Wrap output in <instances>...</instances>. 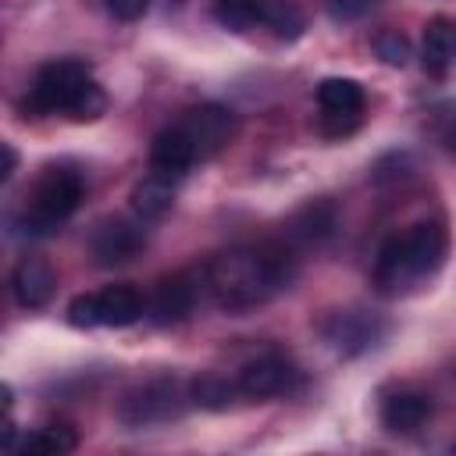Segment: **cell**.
<instances>
[{
	"label": "cell",
	"mask_w": 456,
	"mask_h": 456,
	"mask_svg": "<svg viewBox=\"0 0 456 456\" xmlns=\"http://www.w3.org/2000/svg\"><path fill=\"white\" fill-rule=\"evenodd\" d=\"M296 278V253L278 242L235 246L207 260L203 285L221 310H253Z\"/></svg>",
	"instance_id": "cell-1"
},
{
	"label": "cell",
	"mask_w": 456,
	"mask_h": 456,
	"mask_svg": "<svg viewBox=\"0 0 456 456\" xmlns=\"http://www.w3.org/2000/svg\"><path fill=\"white\" fill-rule=\"evenodd\" d=\"M449 232L442 221H417L406 232L392 235L374 260V285L385 296L410 292L417 281L431 278L445 264Z\"/></svg>",
	"instance_id": "cell-2"
},
{
	"label": "cell",
	"mask_w": 456,
	"mask_h": 456,
	"mask_svg": "<svg viewBox=\"0 0 456 456\" xmlns=\"http://www.w3.org/2000/svg\"><path fill=\"white\" fill-rule=\"evenodd\" d=\"M25 107L32 114H68L71 121H96L107 107V96L86 61L61 57L36 71Z\"/></svg>",
	"instance_id": "cell-3"
},
{
	"label": "cell",
	"mask_w": 456,
	"mask_h": 456,
	"mask_svg": "<svg viewBox=\"0 0 456 456\" xmlns=\"http://www.w3.org/2000/svg\"><path fill=\"white\" fill-rule=\"evenodd\" d=\"M86 196V182L78 171L71 167H46L39 175V182L32 185L28 207H25V232L28 235H50L64 217H71L78 210Z\"/></svg>",
	"instance_id": "cell-4"
},
{
	"label": "cell",
	"mask_w": 456,
	"mask_h": 456,
	"mask_svg": "<svg viewBox=\"0 0 456 456\" xmlns=\"http://www.w3.org/2000/svg\"><path fill=\"white\" fill-rule=\"evenodd\" d=\"M189 403H192L189 385L175 374H160L125 392V399L118 403V420L125 428H153L182 417Z\"/></svg>",
	"instance_id": "cell-5"
},
{
	"label": "cell",
	"mask_w": 456,
	"mask_h": 456,
	"mask_svg": "<svg viewBox=\"0 0 456 456\" xmlns=\"http://www.w3.org/2000/svg\"><path fill=\"white\" fill-rule=\"evenodd\" d=\"M146 314V296L121 281V285H107L100 292H82L68 303V321L75 328H128Z\"/></svg>",
	"instance_id": "cell-6"
},
{
	"label": "cell",
	"mask_w": 456,
	"mask_h": 456,
	"mask_svg": "<svg viewBox=\"0 0 456 456\" xmlns=\"http://www.w3.org/2000/svg\"><path fill=\"white\" fill-rule=\"evenodd\" d=\"M214 14L232 32H246V28L264 25L278 39H299L306 28V18L296 7V0H217Z\"/></svg>",
	"instance_id": "cell-7"
},
{
	"label": "cell",
	"mask_w": 456,
	"mask_h": 456,
	"mask_svg": "<svg viewBox=\"0 0 456 456\" xmlns=\"http://www.w3.org/2000/svg\"><path fill=\"white\" fill-rule=\"evenodd\" d=\"M317 103H321V128L324 135H349L363 121V89L353 78H324L317 86Z\"/></svg>",
	"instance_id": "cell-8"
},
{
	"label": "cell",
	"mask_w": 456,
	"mask_h": 456,
	"mask_svg": "<svg viewBox=\"0 0 456 456\" xmlns=\"http://www.w3.org/2000/svg\"><path fill=\"white\" fill-rule=\"evenodd\" d=\"M178 125H182V128L189 132V139L196 142L200 157H214V153H221V150L235 139V132H239V114H235L232 107H224V103H200V107H192Z\"/></svg>",
	"instance_id": "cell-9"
},
{
	"label": "cell",
	"mask_w": 456,
	"mask_h": 456,
	"mask_svg": "<svg viewBox=\"0 0 456 456\" xmlns=\"http://www.w3.org/2000/svg\"><path fill=\"white\" fill-rule=\"evenodd\" d=\"M142 246H146L142 228L125 217H107L89 235V253L100 267H121V264L135 260L142 253Z\"/></svg>",
	"instance_id": "cell-10"
},
{
	"label": "cell",
	"mask_w": 456,
	"mask_h": 456,
	"mask_svg": "<svg viewBox=\"0 0 456 456\" xmlns=\"http://www.w3.org/2000/svg\"><path fill=\"white\" fill-rule=\"evenodd\" d=\"M321 331H324V338H328V346H331L335 353L356 356V353L370 349V346L381 338L385 324H381L374 314H363V310H338V314H331V317L324 321Z\"/></svg>",
	"instance_id": "cell-11"
},
{
	"label": "cell",
	"mask_w": 456,
	"mask_h": 456,
	"mask_svg": "<svg viewBox=\"0 0 456 456\" xmlns=\"http://www.w3.org/2000/svg\"><path fill=\"white\" fill-rule=\"evenodd\" d=\"M292 381H296L292 363H289L285 356H274V353H267V356H256V360L242 363V370L235 374L239 395L256 399V403H260V399H271V395L289 392V388H292Z\"/></svg>",
	"instance_id": "cell-12"
},
{
	"label": "cell",
	"mask_w": 456,
	"mask_h": 456,
	"mask_svg": "<svg viewBox=\"0 0 456 456\" xmlns=\"http://www.w3.org/2000/svg\"><path fill=\"white\" fill-rule=\"evenodd\" d=\"M200 160L196 142L189 139V132L182 125H171L164 132H157V139L150 142V171L160 178H182L192 164Z\"/></svg>",
	"instance_id": "cell-13"
},
{
	"label": "cell",
	"mask_w": 456,
	"mask_h": 456,
	"mask_svg": "<svg viewBox=\"0 0 456 456\" xmlns=\"http://www.w3.org/2000/svg\"><path fill=\"white\" fill-rule=\"evenodd\" d=\"M335 228H338L335 203L310 200L285 221V239H289V246H321L335 235Z\"/></svg>",
	"instance_id": "cell-14"
},
{
	"label": "cell",
	"mask_w": 456,
	"mask_h": 456,
	"mask_svg": "<svg viewBox=\"0 0 456 456\" xmlns=\"http://www.w3.org/2000/svg\"><path fill=\"white\" fill-rule=\"evenodd\" d=\"M53 289H57V274H53V267L46 260L25 256V260L14 264V271H11V292H14V303L18 306L39 310V306L50 303Z\"/></svg>",
	"instance_id": "cell-15"
},
{
	"label": "cell",
	"mask_w": 456,
	"mask_h": 456,
	"mask_svg": "<svg viewBox=\"0 0 456 456\" xmlns=\"http://www.w3.org/2000/svg\"><path fill=\"white\" fill-rule=\"evenodd\" d=\"M196 306V285L185 278V274H171V278H160L153 296L146 299V310L157 324H178L192 314Z\"/></svg>",
	"instance_id": "cell-16"
},
{
	"label": "cell",
	"mask_w": 456,
	"mask_h": 456,
	"mask_svg": "<svg viewBox=\"0 0 456 456\" xmlns=\"http://www.w3.org/2000/svg\"><path fill=\"white\" fill-rule=\"evenodd\" d=\"M435 403L431 395L424 392H395L381 403V424L392 431V435H413L428 424Z\"/></svg>",
	"instance_id": "cell-17"
},
{
	"label": "cell",
	"mask_w": 456,
	"mask_h": 456,
	"mask_svg": "<svg viewBox=\"0 0 456 456\" xmlns=\"http://www.w3.org/2000/svg\"><path fill=\"white\" fill-rule=\"evenodd\" d=\"M420 61L431 75H445L456 64V21L445 14L428 18L424 39H420Z\"/></svg>",
	"instance_id": "cell-18"
},
{
	"label": "cell",
	"mask_w": 456,
	"mask_h": 456,
	"mask_svg": "<svg viewBox=\"0 0 456 456\" xmlns=\"http://www.w3.org/2000/svg\"><path fill=\"white\" fill-rule=\"evenodd\" d=\"M128 203H132V214H135L139 221H160V217L171 210V203H175V182L150 171V175L132 189Z\"/></svg>",
	"instance_id": "cell-19"
},
{
	"label": "cell",
	"mask_w": 456,
	"mask_h": 456,
	"mask_svg": "<svg viewBox=\"0 0 456 456\" xmlns=\"http://www.w3.org/2000/svg\"><path fill=\"white\" fill-rule=\"evenodd\" d=\"M78 449V431L71 424H46L39 431H28L18 445V452H75Z\"/></svg>",
	"instance_id": "cell-20"
},
{
	"label": "cell",
	"mask_w": 456,
	"mask_h": 456,
	"mask_svg": "<svg viewBox=\"0 0 456 456\" xmlns=\"http://www.w3.org/2000/svg\"><path fill=\"white\" fill-rule=\"evenodd\" d=\"M235 392H239V385L228 381V378H221V374H200L189 385L192 403L203 406V410H228V403L235 399Z\"/></svg>",
	"instance_id": "cell-21"
},
{
	"label": "cell",
	"mask_w": 456,
	"mask_h": 456,
	"mask_svg": "<svg viewBox=\"0 0 456 456\" xmlns=\"http://www.w3.org/2000/svg\"><path fill=\"white\" fill-rule=\"evenodd\" d=\"M374 50H378V57L385 61V64H392V68H403L406 61H410V39L399 32V28H385V32H378V39H374Z\"/></svg>",
	"instance_id": "cell-22"
},
{
	"label": "cell",
	"mask_w": 456,
	"mask_h": 456,
	"mask_svg": "<svg viewBox=\"0 0 456 456\" xmlns=\"http://www.w3.org/2000/svg\"><path fill=\"white\" fill-rule=\"evenodd\" d=\"M410 171H413V157H410L406 150H392V153H385V157L374 164L370 178H374L378 185H388V182H399V178H406Z\"/></svg>",
	"instance_id": "cell-23"
},
{
	"label": "cell",
	"mask_w": 456,
	"mask_h": 456,
	"mask_svg": "<svg viewBox=\"0 0 456 456\" xmlns=\"http://www.w3.org/2000/svg\"><path fill=\"white\" fill-rule=\"evenodd\" d=\"M378 4H381V0H324V7H328V14H331V21H338V25L363 21Z\"/></svg>",
	"instance_id": "cell-24"
},
{
	"label": "cell",
	"mask_w": 456,
	"mask_h": 456,
	"mask_svg": "<svg viewBox=\"0 0 456 456\" xmlns=\"http://www.w3.org/2000/svg\"><path fill=\"white\" fill-rule=\"evenodd\" d=\"M103 7H107L114 18H121V21H135V18L146 14L150 0H103Z\"/></svg>",
	"instance_id": "cell-25"
},
{
	"label": "cell",
	"mask_w": 456,
	"mask_h": 456,
	"mask_svg": "<svg viewBox=\"0 0 456 456\" xmlns=\"http://www.w3.org/2000/svg\"><path fill=\"white\" fill-rule=\"evenodd\" d=\"M435 132H438V142H442L449 153H456V110H442Z\"/></svg>",
	"instance_id": "cell-26"
},
{
	"label": "cell",
	"mask_w": 456,
	"mask_h": 456,
	"mask_svg": "<svg viewBox=\"0 0 456 456\" xmlns=\"http://www.w3.org/2000/svg\"><path fill=\"white\" fill-rule=\"evenodd\" d=\"M4 157H7V164H4V182L14 175V167H18V153H14V146L11 142H4Z\"/></svg>",
	"instance_id": "cell-27"
}]
</instances>
